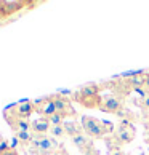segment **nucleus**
<instances>
[{"label": "nucleus", "instance_id": "1a4fd4ad", "mask_svg": "<svg viewBox=\"0 0 149 155\" xmlns=\"http://www.w3.org/2000/svg\"><path fill=\"white\" fill-rule=\"evenodd\" d=\"M34 112H37L42 118H48L50 115L56 114V107H55V102L53 99L48 96V97H42V99H37L34 102Z\"/></svg>", "mask_w": 149, "mask_h": 155}, {"label": "nucleus", "instance_id": "6ab92c4d", "mask_svg": "<svg viewBox=\"0 0 149 155\" xmlns=\"http://www.w3.org/2000/svg\"><path fill=\"white\" fill-rule=\"evenodd\" d=\"M47 120H48V123H50L51 126H55V125H63V123H64V118H63L61 115H58V114H53V115H50Z\"/></svg>", "mask_w": 149, "mask_h": 155}, {"label": "nucleus", "instance_id": "6e6552de", "mask_svg": "<svg viewBox=\"0 0 149 155\" xmlns=\"http://www.w3.org/2000/svg\"><path fill=\"white\" fill-rule=\"evenodd\" d=\"M51 99H53L55 102V107H56V114L58 115H61L63 118H67V117H77V112H76V109L72 107V102L71 99H67V97H63L59 96L58 93L56 94H51L50 96Z\"/></svg>", "mask_w": 149, "mask_h": 155}, {"label": "nucleus", "instance_id": "f3484780", "mask_svg": "<svg viewBox=\"0 0 149 155\" xmlns=\"http://www.w3.org/2000/svg\"><path fill=\"white\" fill-rule=\"evenodd\" d=\"M39 139H40V136H36V134H34L32 141L26 146V147H27V150H29V153H32V155H39Z\"/></svg>", "mask_w": 149, "mask_h": 155}, {"label": "nucleus", "instance_id": "423d86ee", "mask_svg": "<svg viewBox=\"0 0 149 155\" xmlns=\"http://www.w3.org/2000/svg\"><path fill=\"white\" fill-rule=\"evenodd\" d=\"M71 139L82 155H100V150L93 144V139H91L88 134H85L83 131H79L76 136L71 137Z\"/></svg>", "mask_w": 149, "mask_h": 155}, {"label": "nucleus", "instance_id": "f8f14e48", "mask_svg": "<svg viewBox=\"0 0 149 155\" xmlns=\"http://www.w3.org/2000/svg\"><path fill=\"white\" fill-rule=\"evenodd\" d=\"M13 133H19V131H31V122L27 120H10L7 122Z\"/></svg>", "mask_w": 149, "mask_h": 155}, {"label": "nucleus", "instance_id": "412c9836", "mask_svg": "<svg viewBox=\"0 0 149 155\" xmlns=\"http://www.w3.org/2000/svg\"><path fill=\"white\" fill-rule=\"evenodd\" d=\"M0 155H19V153L16 152L13 147H10V149H7V150H2V152H0Z\"/></svg>", "mask_w": 149, "mask_h": 155}, {"label": "nucleus", "instance_id": "4be33fe9", "mask_svg": "<svg viewBox=\"0 0 149 155\" xmlns=\"http://www.w3.org/2000/svg\"><path fill=\"white\" fill-rule=\"evenodd\" d=\"M143 90L146 91V93H149V74L146 72V80H144V87H143Z\"/></svg>", "mask_w": 149, "mask_h": 155}, {"label": "nucleus", "instance_id": "b1692460", "mask_svg": "<svg viewBox=\"0 0 149 155\" xmlns=\"http://www.w3.org/2000/svg\"><path fill=\"white\" fill-rule=\"evenodd\" d=\"M58 155H69V153H67V152H66V150H63V152H59V153H58Z\"/></svg>", "mask_w": 149, "mask_h": 155}, {"label": "nucleus", "instance_id": "7ed1b4c3", "mask_svg": "<svg viewBox=\"0 0 149 155\" xmlns=\"http://www.w3.org/2000/svg\"><path fill=\"white\" fill-rule=\"evenodd\" d=\"M135 136H136L135 125L127 122V120H120L119 125L116 126V130H114L111 139H106V144L109 146V149H112V147L120 149L122 146L130 144V142L135 139Z\"/></svg>", "mask_w": 149, "mask_h": 155}, {"label": "nucleus", "instance_id": "aec40b11", "mask_svg": "<svg viewBox=\"0 0 149 155\" xmlns=\"http://www.w3.org/2000/svg\"><path fill=\"white\" fill-rule=\"evenodd\" d=\"M107 155H127L122 149H119V147H112V149H109V153Z\"/></svg>", "mask_w": 149, "mask_h": 155}, {"label": "nucleus", "instance_id": "9d476101", "mask_svg": "<svg viewBox=\"0 0 149 155\" xmlns=\"http://www.w3.org/2000/svg\"><path fill=\"white\" fill-rule=\"evenodd\" d=\"M100 109L103 112L117 115V114L124 109V102L120 101V97H117L116 94H107V96H103V102H101Z\"/></svg>", "mask_w": 149, "mask_h": 155}, {"label": "nucleus", "instance_id": "9b49d317", "mask_svg": "<svg viewBox=\"0 0 149 155\" xmlns=\"http://www.w3.org/2000/svg\"><path fill=\"white\" fill-rule=\"evenodd\" d=\"M50 128H51V125L48 123L47 118H39V120H34V122H31V133L36 134V136L48 134Z\"/></svg>", "mask_w": 149, "mask_h": 155}, {"label": "nucleus", "instance_id": "2eb2a0df", "mask_svg": "<svg viewBox=\"0 0 149 155\" xmlns=\"http://www.w3.org/2000/svg\"><path fill=\"white\" fill-rule=\"evenodd\" d=\"M63 126H64V131H66V134L67 136H76L79 131H82V128L77 125V123H74V122H64L63 123Z\"/></svg>", "mask_w": 149, "mask_h": 155}, {"label": "nucleus", "instance_id": "393cba45", "mask_svg": "<svg viewBox=\"0 0 149 155\" xmlns=\"http://www.w3.org/2000/svg\"><path fill=\"white\" fill-rule=\"evenodd\" d=\"M3 141H5V139H3V137H2V136H0V144H2V142H3Z\"/></svg>", "mask_w": 149, "mask_h": 155}, {"label": "nucleus", "instance_id": "0eeeda50", "mask_svg": "<svg viewBox=\"0 0 149 155\" xmlns=\"http://www.w3.org/2000/svg\"><path fill=\"white\" fill-rule=\"evenodd\" d=\"M63 144L59 141L53 139L51 136H40L39 139V155H58L59 152H63Z\"/></svg>", "mask_w": 149, "mask_h": 155}, {"label": "nucleus", "instance_id": "f257e3e1", "mask_svg": "<svg viewBox=\"0 0 149 155\" xmlns=\"http://www.w3.org/2000/svg\"><path fill=\"white\" fill-rule=\"evenodd\" d=\"M107 88V85H96V83H87L80 87L77 91H74L72 101L79 102L80 106L87 109H100L103 102V96H100V91Z\"/></svg>", "mask_w": 149, "mask_h": 155}, {"label": "nucleus", "instance_id": "20e7f679", "mask_svg": "<svg viewBox=\"0 0 149 155\" xmlns=\"http://www.w3.org/2000/svg\"><path fill=\"white\" fill-rule=\"evenodd\" d=\"M32 112H34V102L29 99H24L5 109L3 117L7 122H10V120H27L32 115Z\"/></svg>", "mask_w": 149, "mask_h": 155}, {"label": "nucleus", "instance_id": "f03ea898", "mask_svg": "<svg viewBox=\"0 0 149 155\" xmlns=\"http://www.w3.org/2000/svg\"><path fill=\"white\" fill-rule=\"evenodd\" d=\"M80 128L91 139H103L106 134H112L114 130H116L112 123L103 122V120H98V118L90 117V115H83L80 118Z\"/></svg>", "mask_w": 149, "mask_h": 155}, {"label": "nucleus", "instance_id": "a211bd4d", "mask_svg": "<svg viewBox=\"0 0 149 155\" xmlns=\"http://www.w3.org/2000/svg\"><path fill=\"white\" fill-rule=\"evenodd\" d=\"M136 106H138L141 110H144V112H149V93L146 94V96H141V99L140 101H133Z\"/></svg>", "mask_w": 149, "mask_h": 155}, {"label": "nucleus", "instance_id": "39448f33", "mask_svg": "<svg viewBox=\"0 0 149 155\" xmlns=\"http://www.w3.org/2000/svg\"><path fill=\"white\" fill-rule=\"evenodd\" d=\"M39 2H27V0H0V21L10 18L26 7H36Z\"/></svg>", "mask_w": 149, "mask_h": 155}, {"label": "nucleus", "instance_id": "4468645a", "mask_svg": "<svg viewBox=\"0 0 149 155\" xmlns=\"http://www.w3.org/2000/svg\"><path fill=\"white\" fill-rule=\"evenodd\" d=\"M32 137H34V134L31 131H19V133H15V139L18 141L21 146H27L32 141Z\"/></svg>", "mask_w": 149, "mask_h": 155}, {"label": "nucleus", "instance_id": "dca6fc26", "mask_svg": "<svg viewBox=\"0 0 149 155\" xmlns=\"http://www.w3.org/2000/svg\"><path fill=\"white\" fill-rule=\"evenodd\" d=\"M117 117H119V118H122V120H127V122H130V123L136 122V118H138L131 110H128V109H122V110L117 114Z\"/></svg>", "mask_w": 149, "mask_h": 155}, {"label": "nucleus", "instance_id": "ddd939ff", "mask_svg": "<svg viewBox=\"0 0 149 155\" xmlns=\"http://www.w3.org/2000/svg\"><path fill=\"white\" fill-rule=\"evenodd\" d=\"M48 136H51V137H53V139H56V141H63L67 134H66L64 126H63V125H55V126H51V128H50Z\"/></svg>", "mask_w": 149, "mask_h": 155}, {"label": "nucleus", "instance_id": "5701e85b", "mask_svg": "<svg viewBox=\"0 0 149 155\" xmlns=\"http://www.w3.org/2000/svg\"><path fill=\"white\" fill-rule=\"evenodd\" d=\"M144 141H146L147 144H149V131H147V133H146V137H144Z\"/></svg>", "mask_w": 149, "mask_h": 155}]
</instances>
